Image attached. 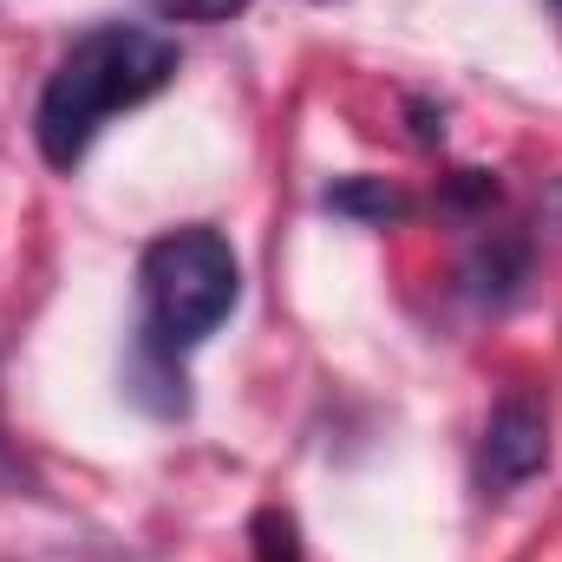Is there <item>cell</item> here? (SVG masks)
Instances as JSON below:
<instances>
[{
	"label": "cell",
	"mask_w": 562,
	"mask_h": 562,
	"mask_svg": "<svg viewBox=\"0 0 562 562\" xmlns=\"http://www.w3.org/2000/svg\"><path fill=\"white\" fill-rule=\"evenodd\" d=\"M164 20H203V26H216V20H236L249 0H150Z\"/></svg>",
	"instance_id": "cell-6"
},
{
	"label": "cell",
	"mask_w": 562,
	"mask_h": 562,
	"mask_svg": "<svg viewBox=\"0 0 562 562\" xmlns=\"http://www.w3.org/2000/svg\"><path fill=\"white\" fill-rule=\"evenodd\" d=\"M543 464H550V425H543V406L524 400V393H510V400L491 413V425H484V445H477V484H484L491 497H504V491L530 484Z\"/></svg>",
	"instance_id": "cell-3"
},
{
	"label": "cell",
	"mask_w": 562,
	"mask_h": 562,
	"mask_svg": "<svg viewBox=\"0 0 562 562\" xmlns=\"http://www.w3.org/2000/svg\"><path fill=\"white\" fill-rule=\"evenodd\" d=\"M249 537H256V562H301V524L288 510H276V504L256 510Z\"/></svg>",
	"instance_id": "cell-5"
},
{
	"label": "cell",
	"mask_w": 562,
	"mask_h": 562,
	"mask_svg": "<svg viewBox=\"0 0 562 562\" xmlns=\"http://www.w3.org/2000/svg\"><path fill=\"white\" fill-rule=\"evenodd\" d=\"M0 477H13V464H7V451H0Z\"/></svg>",
	"instance_id": "cell-7"
},
{
	"label": "cell",
	"mask_w": 562,
	"mask_h": 562,
	"mask_svg": "<svg viewBox=\"0 0 562 562\" xmlns=\"http://www.w3.org/2000/svg\"><path fill=\"white\" fill-rule=\"evenodd\" d=\"M138 294H144V327L138 353L183 367V353H196L243 301V262L229 249L223 229L190 223V229H164L138 256Z\"/></svg>",
	"instance_id": "cell-2"
},
{
	"label": "cell",
	"mask_w": 562,
	"mask_h": 562,
	"mask_svg": "<svg viewBox=\"0 0 562 562\" xmlns=\"http://www.w3.org/2000/svg\"><path fill=\"white\" fill-rule=\"evenodd\" d=\"M334 216H353V223H406L413 216V196L400 190V183H386V177H340V183H327V196H321Z\"/></svg>",
	"instance_id": "cell-4"
},
{
	"label": "cell",
	"mask_w": 562,
	"mask_h": 562,
	"mask_svg": "<svg viewBox=\"0 0 562 562\" xmlns=\"http://www.w3.org/2000/svg\"><path fill=\"white\" fill-rule=\"evenodd\" d=\"M183 53L170 33L138 26V20H105L92 33H79L66 46V59L46 72L40 105H33V144L53 170H79L92 138L119 119L144 105L150 92H164L177 79Z\"/></svg>",
	"instance_id": "cell-1"
}]
</instances>
